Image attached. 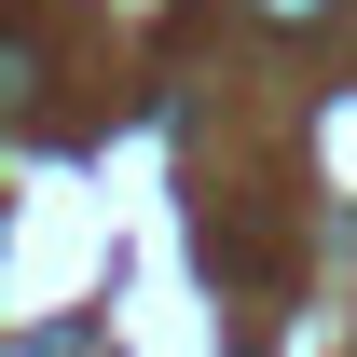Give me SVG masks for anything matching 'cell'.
I'll list each match as a JSON object with an SVG mask.
<instances>
[{"label": "cell", "mask_w": 357, "mask_h": 357, "mask_svg": "<svg viewBox=\"0 0 357 357\" xmlns=\"http://www.w3.org/2000/svg\"><path fill=\"white\" fill-rule=\"evenodd\" d=\"M316 14H330V0H261V28H316Z\"/></svg>", "instance_id": "obj_1"}]
</instances>
